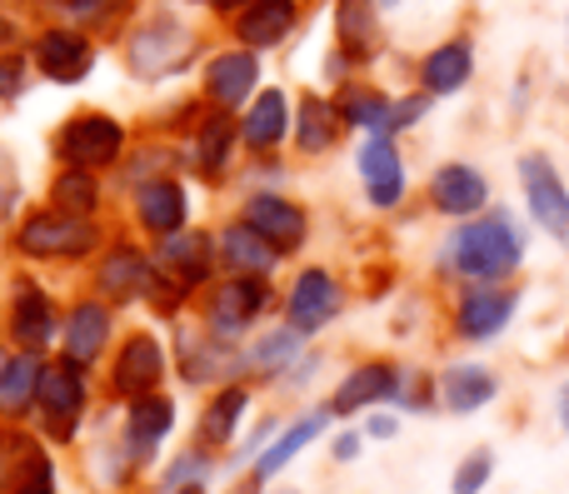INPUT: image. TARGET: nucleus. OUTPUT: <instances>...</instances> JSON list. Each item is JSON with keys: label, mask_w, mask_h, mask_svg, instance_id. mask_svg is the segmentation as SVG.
<instances>
[{"label": "nucleus", "mask_w": 569, "mask_h": 494, "mask_svg": "<svg viewBox=\"0 0 569 494\" xmlns=\"http://www.w3.org/2000/svg\"><path fill=\"white\" fill-rule=\"evenodd\" d=\"M525 240L520 220L510 210H485V215L465 220L460 230L450 235V270L465 275L470 285H510V275H520L525 265Z\"/></svg>", "instance_id": "nucleus-1"}, {"label": "nucleus", "mask_w": 569, "mask_h": 494, "mask_svg": "<svg viewBox=\"0 0 569 494\" xmlns=\"http://www.w3.org/2000/svg\"><path fill=\"white\" fill-rule=\"evenodd\" d=\"M515 170H520V195H525L530 220L560 250H569V180L560 175V165L545 150H525Z\"/></svg>", "instance_id": "nucleus-2"}, {"label": "nucleus", "mask_w": 569, "mask_h": 494, "mask_svg": "<svg viewBox=\"0 0 569 494\" xmlns=\"http://www.w3.org/2000/svg\"><path fill=\"white\" fill-rule=\"evenodd\" d=\"M515 310H520V290L515 285H470L460 310H455V330L470 345H485V340H500L510 330Z\"/></svg>", "instance_id": "nucleus-3"}, {"label": "nucleus", "mask_w": 569, "mask_h": 494, "mask_svg": "<svg viewBox=\"0 0 569 494\" xmlns=\"http://www.w3.org/2000/svg\"><path fill=\"white\" fill-rule=\"evenodd\" d=\"M430 195H435V210H440V215L475 220V215H485V210H490V180H485L475 165L455 160V165L435 170Z\"/></svg>", "instance_id": "nucleus-4"}, {"label": "nucleus", "mask_w": 569, "mask_h": 494, "mask_svg": "<svg viewBox=\"0 0 569 494\" xmlns=\"http://www.w3.org/2000/svg\"><path fill=\"white\" fill-rule=\"evenodd\" d=\"M20 245L30 255H86L96 245V230L80 215H36L26 225V235H20Z\"/></svg>", "instance_id": "nucleus-5"}, {"label": "nucleus", "mask_w": 569, "mask_h": 494, "mask_svg": "<svg viewBox=\"0 0 569 494\" xmlns=\"http://www.w3.org/2000/svg\"><path fill=\"white\" fill-rule=\"evenodd\" d=\"M495 395H500V375H495L490 365H450L440 375V400L455 415H475V410H485Z\"/></svg>", "instance_id": "nucleus-6"}, {"label": "nucleus", "mask_w": 569, "mask_h": 494, "mask_svg": "<svg viewBox=\"0 0 569 494\" xmlns=\"http://www.w3.org/2000/svg\"><path fill=\"white\" fill-rule=\"evenodd\" d=\"M66 155L76 165H110L120 155V125L106 115H86L66 130Z\"/></svg>", "instance_id": "nucleus-7"}, {"label": "nucleus", "mask_w": 569, "mask_h": 494, "mask_svg": "<svg viewBox=\"0 0 569 494\" xmlns=\"http://www.w3.org/2000/svg\"><path fill=\"white\" fill-rule=\"evenodd\" d=\"M360 175L370 185V200L375 205H395L405 195V170H400V155H395L390 135H375L370 145L360 150Z\"/></svg>", "instance_id": "nucleus-8"}, {"label": "nucleus", "mask_w": 569, "mask_h": 494, "mask_svg": "<svg viewBox=\"0 0 569 494\" xmlns=\"http://www.w3.org/2000/svg\"><path fill=\"white\" fill-rule=\"evenodd\" d=\"M160 370H166V360H160V345L150 335H136L126 345V355L116 360V390L130 400H146L150 390H156Z\"/></svg>", "instance_id": "nucleus-9"}, {"label": "nucleus", "mask_w": 569, "mask_h": 494, "mask_svg": "<svg viewBox=\"0 0 569 494\" xmlns=\"http://www.w3.org/2000/svg\"><path fill=\"white\" fill-rule=\"evenodd\" d=\"M335 310H340V290H335V280L325 275V270L300 275V285H295V295H290V325L295 330H320Z\"/></svg>", "instance_id": "nucleus-10"}, {"label": "nucleus", "mask_w": 569, "mask_h": 494, "mask_svg": "<svg viewBox=\"0 0 569 494\" xmlns=\"http://www.w3.org/2000/svg\"><path fill=\"white\" fill-rule=\"evenodd\" d=\"M40 410L50 415V425H56V435H66L70 425H76L80 415V400H86V390H80V375L70 365H56V370H40Z\"/></svg>", "instance_id": "nucleus-11"}, {"label": "nucleus", "mask_w": 569, "mask_h": 494, "mask_svg": "<svg viewBox=\"0 0 569 494\" xmlns=\"http://www.w3.org/2000/svg\"><path fill=\"white\" fill-rule=\"evenodd\" d=\"M246 225H256L276 250H295V245H300V235H305V215L290 205V200H280V195L250 200Z\"/></svg>", "instance_id": "nucleus-12"}, {"label": "nucleus", "mask_w": 569, "mask_h": 494, "mask_svg": "<svg viewBox=\"0 0 569 494\" xmlns=\"http://www.w3.org/2000/svg\"><path fill=\"white\" fill-rule=\"evenodd\" d=\"M470 75H475L470 40H450V46L430 50V60H425V90H430V95H455Z\"/></svg>", "instance_id": "nucleus-13"}, {"label": "nucleus", "mask_w": 569, "mask_h": 494, "mask_svg": "<svg viewBox=\"0 0 569 494\" xmlns=\"http://www.w3.org/2000/svg\"><path fill=\"white\" fill-rule=\"evenodd\" d=\"M260 305H266V290H260L256 280H230L216 295V305H210V325H216L220 335H236V330L250 325V315H260Z\"/></svg>", "instance_id": "nucleus-14"}, {"label": "nucleus", "mask_w": 569, "mask_h": 494, "mask_svg": "<svg viewBox=\"0 0 569 494\" xmlns=\"http://www.w3.org/2000/svg\"><path fill=\"white\" fill-rule=\"evenodd\" d=\"M36 60H40V70H46L50 80H80L90 70V46L80 36L56 30V36H46L36 46Z\"/></svg>", "instance_id": "nucleus-15"}, {"label": "nucleus", "mask_w": 569, "mask_h": 494, "mask_svg": "<svg viewBox=\"0 0 569 494\" xmlns=\"http://www.w3.org/2000/svg\"><path fill=\"white\" fill-rule=\"evenodd\" d=\"M160 260H166V270H176L180 285H200V280L210 275V240L206 235H170L166 250H160Z\"/></svg>", "instance_id": "nucleus-16"}, {"label": "nucleus", "mask_w": 569, "mask_h": 494, "mask_svg": "<svg viewBox=\"0 0 569 494\" xmlns=\"http://www.w3.org/2000/svg\"><path fill=\"white\" fill-rule=\"evenodd\" d=\"M395 390H400V375H395L390 365H365V370H355V375L340 385V400H335V410L375 405V400H390Z\"/></svg>", "instance_id": "nucleus-17"}, {"label": "nucleus", "mask_w": 569, "mask_h": 494, "mask_svg": "<svg viewBox=\"0 0 569 494\" xmlns=\"http://www.w3.org/2000/svg\"><path fill=\"white\" fill-rule=\"evenodd\" d=\"M256 60L246 56V50H236V56H220L216 65H210V95L220 100V105H236V100H246L250 90H256Z\"/></svg>", "instance_id": "nucleus-18"}, {"label": "nucleus", "mask_w": 569, "mask_h": 494, "mask_svg": "<svg viewBox=\"0 0 569 494\" xmlns=\"http://www.w3.org/2000/svg\"><path fill=\"white\" fill-rule=\"evenodd\" d=\"M226 260L236 270H246V275H266L270 265H276V245H270L266 235H260L256 225H236V230H226Z\"/></svg>", "instance_id": "nucleus-19"}, {"label": "nucleus", "mask_w": 569, "mask_h": 494, "mask_svg": "<svg viewBox=\"0 0 569 494\" xmlns=\"http://www.w3.org/2000/svg\"><path fill=\"white\" fill-rule=\"evenodd\" d=\"M110 335V320L100 305H80L76 315H70V335H66V355L76 360V365H90V360L100 355V345H106Z\"/></svg>", "instance_id": "nucleus-20"}, {"label": "nucleus", "mask_w": 569, "mask_h": 494, "mask_svg": "<svg viewBox=\"0 0 569 494\" xmlns=\"http://www.w3.org/2000/svg\"><path fill=\"white\" fill-rule=\"evenodd\" d=\"M140 220H146L150 230H160V235H176L180 220H186V195H180V185L160 180V185L140 190Z\"/></svg>", "instance_id": "nucleus-21"}, {"label": "nucleus", "mask_w": 569, "mask_h": 494, "mask_svg": "<svg viewBox=\"0 0 569 494\" xmlns=\"http://www.w3.org/2000/svg\"><path fill=\"white\" fill-rule=\"evenodd\" d=\"M290 20H295L290 0H256V6L240 16V36H246L250 46H276L284 30H290Z\"/></svg>", "instance_id": "nucleus-22"}, {"label": "nucleus", "mask_w": 569, "mask_h": 494, "mask_svg": "<svg viewBox=\"0 0 569 494\" xmlns=\"http://www.w3.org/2000/svg\"><path fill=\"white\" fill-rule=\"evenodd\" d=\"M150 265H146V255H136V250H116V255L106 260V270H100V285L110 290L116 300H130V295H140V290H150Z\"/></svg>", "instance_id": "nucleus-23"}, {"label": "nucleus", "mask_w": 569, "mask_h": 494, "mask_svg": "<svg viewBox=\"0 0 569 494\" xmlns=\"http://www.w3.org/2000/svg\"><path fill=\"white\" fill-rule=\"evenodd\" d=\"M190 50V40L176 26H156L136 40V70H170Z\"/></svg>", "instance_id": "nucleus-24"}, {"label": "nucleus", "mask_w": 569, "mask_h": 494, "mask_svg": "<svg viewBox=\"0 0 569 494\" xmlns=\"http://www.w3.org/2000/svg\"><path fill=\"white\" fill-rule=\"evenodd\" d=\"M170 420H176L170 400H140L136 415H130V445H136V455H146V450H156L166 440Z\"/></svg>", "instance_id": "nucleus-25"}, {"label": "nucleus", "mask_w": 569, "mask_h": 494, "mask_svg": "<svg viewBox=\"0 0 569 494\" xmlns=\"http://www.w3.org/2000/svg\"><path fill=\"white\" fill-rule=\"evenodd\" d=\"M325 420H330V415H310V420H300V425H295V430H290V435H280V440H276V445H270V450H266V460H260V480L280 475V470H284V465H290V460H295V455H300V450H305V445H310V440H315V435H320V430H325Z\"/></svg>", "instance_id": "nucleus-26"}, {"label": "nucleus", "mask_w": 569, "mask_h": 494, "mask_svg": "<svg viewBox=\"0 0 569 494\" xmlns=\"http://www.w3.org/2000/svg\"><path fill=\"white\" fill-rule=\"evenodd\" d=\"M284 135V95L280 90H270V95H260L256 100V110H250V120H246V140L250 145H276V140Z\"/></svg>", "instance_id": "nucleus-27"}, {"label": "nucleus", "mask_w": 569, "mask_h": 494, "mask_svg": "<svg viewBox=\"0 0 569 494\" xmlns=\"http://www.w3.org/2000/svg\"><path fill=\"white\" fill-rule=\"evenodd\" d=\"M240 415H246V390H226V395H220L216 405L206 410V425H200V435H206L210 445H226V440L236 435Z\"/></svg>", "instance_id": "nucleus-28"}, {"label": "nucleus", "mask_w": 569, "mask_h": 494, "mask_svg": "<svg viewBox=\"0 0 569 494\" xmlns=\"http://www.w3.org/2000/svg\"><path fill=\"white\" fill-rule=\"evenodd\" d=\"M16 340L20 345H30V350L50 340V305L36 295V290L20 295V305H16Z\"/></svg>", "instance_id": "nucleus-29"}, {"label": "nucleus", "mask_w": 569, "mask_h": 494, "mask_svg": "<svg viewBox=\"0 0 569 494\" xmlns=\"http://www.w3.org/2000/svg\"><path fill=\"white\" fill-rule=\"evenodd\" d=\"M490 475H495V450H490V445L470 450V455L460 460V470H455L450 494H485V485H490Z\"/></svg>", "instance_id": "nucleus-30"}, {"label": "nucleus", "mask_w": 569, "mask_h": 494, "mask_svg": "<svg viewBox=\"0 0 569 494\" xmlns=\"http://www.w3.org/2000/svg\"><path fill=\"white\" fill-rule=\"evenodd\" d=\"M30 390H40L36 360H10L6 375H0V405H6V410H20V405L30 400Z\"/></svg>", "instance_id": "nucleus-31"}, {"label": "nucleus", "mask_w": 569, "mask_h": 494, "mask_svg": "<svg viewBox=\"0 0 569 494\" xmlns=\"http://www.w3.org/2000/svg\"><path fill=\"white\" fill-rule=\"evenodd\" d=\"M335 140V110L325 100H305L300 110V145L305 150H325Z\"/></svg>", "instance_id": "nucleus-32"}, {"label": "nucleus", "mask_w": 569, "mask_h": 494, "mask_svg": "<svg viewBox=\"0 0 569 494\" xmlns=\"http://www.w3.org/2000/svg\"><path fill=\"white\" fill-rule=\"evenodd\" d=\"M340 36L350 40V50H370L375 46L370 0H340Z\"/></svg>", "instance_id": "nucleus-33"}, {"label": "nucleus", "mask_w": 569, "mask_h": 494, "mask_svg": "<svg viewBox=\"0 0 569 494\" xmlns=\"http://www.w3.org/2000/svg\"><path fill=\"white\" fill-rule=\"evenodd\" d=\"M226 155H230V120L216 115L206 130H200V165L220 170V165H226Z\"/></svg>", "instance_id": "nucleus-34"}, {"label": "nucleus", "mask_w": 569, "mask_h": 494, "mask_svg": "<svg viewBox=\"0 0 569 494\" xmlns=\"http://www.w3.org/2000/svg\"><path fill=\"white\" fill-rule=\"evenodd\" d=\"M56 200H60V210H70V215H86L90 205H96V185H90V175H60V185H56Z\"/></svg>", "instance_id": "nucleus-35"}, {"label": "nucleus", "mask_w": 569, "mask_h": 494, "mask_svg": "<svg viewBox=\"0 0 569 494\" xmlns=\"http://www.w3.org/2000/svg\"><path fill=\"white\" fill-rule=\"evenodd\" d=\"M340 110H345V120H350V125L385 130V115H390V100H380V95H350Z\"/></svg>", "instance_id": "nucleus-36"}, {"label": "nucleus", "mask_w": 569, "mask_h": 494, "mask_svg": "<svg viewBox=\"0 0 569 494\" xmlns=\"http://www.w3.org/2000/svg\"><path fill=\"white\" fill-rule=\"evenodd\" d=\"M425 110H430V95H410V100H400V105H390V115H385V130H380V135H395V130L415 125Z\"/></svg>", "instance_id": "nucleus-37"}, {"label": "nucleus", "mask_w": 569, "mask_h": 494, "mask_svg": "<svg viewBox=\"0 0 569 494\" xmlns=\"http://www.w3.org/2000/svg\"><path fill=\"white\" fill-rule=\"evenodd\" d=\"M295 355V335H270L266 345H260V365H284V360Z\"/></svg>", "instance_id": "nucleus-38"}, {"label": "nucleus", "mask_w": 569, "mask_h": 494, "mask_svg": "<svg viewBox=\"0 0 569 494\" xmlns=\"http://www.w3.org/2000/svg\"><path fill=\"white\" fill-rule=\"evenodd\" d=\"M20 80H26V65L20 60H0V95H16Z\"/></svg>", "instance_id": "nucleus-39"}, {"label": "nucleus", "mask_w": 569, "mask_h": 494, "mask_svg": "<svg viewBox=\"0 0 569 494\" xmlns=\"http://www.w3.org/2000/svg\"><path fill=\"white\" fill-rule=\"evenodd\" d=\"M110 6H120V0H70V16L90 20V16H100V10H110Z\"/></svg>", "instance_id": "nucleus-40"}, {"label": "nucleus", "mask_w": 569, "mask_h": 494, "mask_svg": "<svg viewBox=\"0 0 569 494\" xmlns=\"http://www.w3.org/2000/svg\"><path fill=\"white\" fill-rule=\"evenodd\" d=\"M555 420H560V430L569 435V380L560 385V395H555Z\"/></svg>", "instance_id": "nucleus-41"}, {"label": "nucleus", "mask_w": 569, "mask_h": 494, "mask_svg": "<svg viewBox=\"0 0 569 494\" xmlns=\"http://www.w3.org/2000/svg\"><path fill=\"white\" fill-rule=\"evenodd\" d=\"M200 470H206V460H200V455H186V460L176 465V480H196Z\"/></svg>", "instance_id": "nucleus-42"}, {"label": "nucleus", "mask_w": 569, "mask_h": 494, "mask_svg": "<svg viewBox=\"0 0 569 494\" xmlns=\"http://www.w3.org/2000/svg\"><path fill=\"white\" fill-rule=\"evenodd\" d=\"M335 455H340V460H355V455H360V440H355V435H345L340 445H335Z\"/></svg>", "instance_id": "nucleus-43"}, {"label": "nucleus", "mask_w": 569, "mask_h": 494, "mask_svg": "<svg viewBox=\"0 0 569 494\" xmlns=\"http://www.w3.org/2000/svg\"><path fill=\"white\" fill-rule=\"evenodd\" d=\"M370 435H375V440H390V435H395V420H385V415L370 420Z\"/></svg>", "instance_id": "nucleus-44"}, {"label": "nucleus", "mask_w": 569, "mask_h": 494, "mask_svg": "<svg viewBox=\"0 0 569 494\" xmlns=\"http://www.w3.org/2000/svg\"><path fill=\"white\" fill-rule=\"evenodd\" d=\"M6 40H10V26H6V20H0V46H6Z\"/></svg>", "instance_id": "nucleus-45"}, {"label": "nucleus", "mask_w": 569, "mask_h": 494, "mask_svg": "<svg viewBox=\"0 0 569 494\" xmlns=\"http://www.w3.org/2000/svg\"><path fill=\"white\" fill-rule=\"evenodd\" d=\"M210 6H240V0H210Z\"/></svg>", "instance_id": "nucleus-46"}, {"label": "nucleus", "mask_w": 569, "mask_h": 494, "mask_svg": "<svg viewBox=\"0 0 569 494\" xmlns=\"http://www.w3.org/2000/svg\"><path fill=\"white\" fill-rule=\"evenodd\" d=\"M240 494H256V485H246V490H240Z\"/></svg>", "instance_id": "nucleus-47"}, {"label": "nucleus", "mask_w": 569, "mask_h": 494, "mask_svg": "<svg viewBox=\"0 0 569 494\" xmlns=\"http://www.w3.org/2000/svg\"><path fill=\"white\" fill-rule=\"evenodd\" d=\"M186 494H200V490H196V485H190V490H186Z\"/></svg>", "instance_id": "nucleus-48"}, {"label": "nucleus", "mask_w": 569, "mask_h": 494, "mask_svg": "<svg viewBox=\"0 0 569 494\" xmlns=\"http://www.w3.org/2000/svg\"><path fill=\"white\" fill-rule=\"evenodd\" d=\"M385 6H395V0H385Z\"/></svg>", "instance_id": "nucleus-49"}]
</instances>
